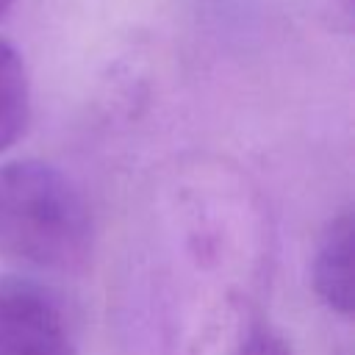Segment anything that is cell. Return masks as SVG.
<instances>
[{"mask_svg":"<svg viewBox=\"0 0 355 355\" xmlns=\"http://www.w3.org/2000/svg\"><path fill=\"white\" fill-rule=\"evenodd\" d=\"M94 252V216L80 186L39 158L0 164V258L78 275Z\"/></svg>","mask_w":355,"mask_h":355,"instance_id":"cell-1","label":"cell"},{"mask_svg":"<svg viewBox=\"0 0 355 355\" xmlns=\"http://www.w3.org/2000/svg\"><path fill=\"white\" fill-rule=\"evenodd\" d=\"M352 255H355V222H352V211H341L324 225L311 263V283L316 297L338 316H352L355 308Z\"/></svg>","mask_w":355,"mask_h":355,"instance_id":"cell-3","label":"cell"},{"mask_svg":"<svg viewBox=\"0 0 355 355\" xmlns=\"http://www.w3.org/2000/svg\"><path fill=\"white\" fill-rule=\"evenodd\" d=\"M244 355H291V344H288L269 322H263V324L255 330V336L250 338Z\"/></svg>","mask_w":355,"mask_h":355,"instance_id":"cell-5","label":"cell"},{"mask_svg":"<svg viewBox=\"0 0 355 355\" xmlns=\"http://www.w3.org/2000/svg\"><path fill=\"white\" fill-rule=\"evenodd\" d=\"M0 355H78L64 300L33 277H0Z\"/></svg>","mask_w":355,"mask_h":355,"instance_id":"cell-2","label":"cell"},{"mask_svg":"<svg viewBox=\"0 0 355 355\" xmlns=\"http://www.w3.org/2000/svg\"><path fill=\"white\" fill-rule=\"evenodd\" d=\"M17 0H0V17H6L8 11H11V6H14Z\"/></svg>","mask_w":355,"mask_h":355,"instance_id":"cell-6","label":"cell"},{"mask_svg":"<svg viewBox=\"0 0 355 355\" xmlns=\"http://www.w3.org/2000/svg\"><path fill=\"white\" fill-rule=\"evenodd\" d=\"M31 122V78L19 50L0 39V153L14 147Z\"/></svg>","mask_w":355,"mask_h":355,"instance_id":"cell-4","label":"cell"}]
</instances>
